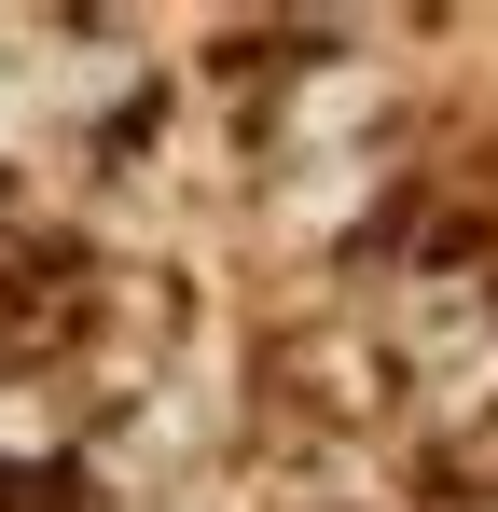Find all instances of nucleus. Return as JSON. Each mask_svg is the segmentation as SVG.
<instances>
[]
</instances>
